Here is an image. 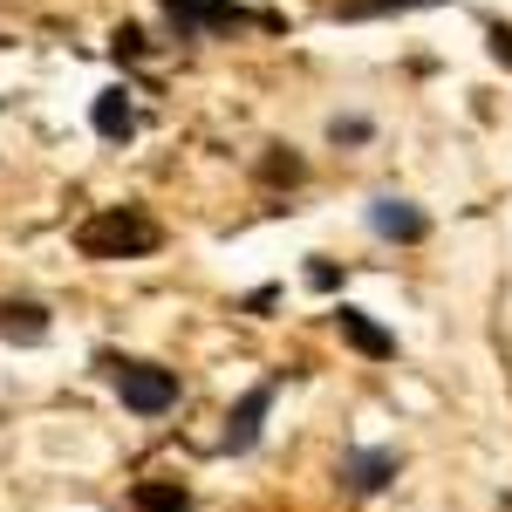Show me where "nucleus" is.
Returning <instances> with one entry per match:
<instances>
[{
	"label": "nucleus",
	"mask_w": 512,
	"mask_h": 512,
	"mask_svg": "<svg viewBox=\"0 0 512 512\" xmlns=\"http://www.w3.org/2000/svg\"><path fill=\"white\" fill-rule=\"evenodd\" d=\"M76 246L89 260H137V253L158 246V219H144L137 205H110V212H96L76 233Z\"/></svg>",
	"instance_id": "1"
},
{
	"label": "nucleus",
	"mask_w": 512,
	"mask_h": 512,
	"mask_svg": "<svg viewBox=\"0 0 512 512\" xmlns=\"http://www.w3.org/2000/svg\"><path fill=\"white\" fill-rule=\"evenodd\" d=\"M103 369H110V390L123 396V410H137V417H164L178 403V376L158 362H103Z\"/></svg>",
	"instance_id": "2"
},
{
	"label": "nucleus",
	"mask_w": 512,
	"mask_h": 512,
	"mask_svg": "<svg viewBox=\"0 0 512 512\" xmlns=\"http://www.w3.org/2000/svg\"><path fill=\"white\" fill-rule=\"evenodd\" d=\"M164 14L178 21V35L198 41V35H219V28H246V21H260V14H246L233 0H158Z\"/></svg>",
	"instance_id": "3"
},
{
	"label": "nucleus",
	"mask_w": 512,
	"mask_h": 512,
	"mask_svg": "<svg viewBox=\"0 0 512 512\" xmlns=\"http://www.w3.org/2000/svg\"><path fill=\"white\" fill-rule=\"evenodd\" d=\"M274 410V383H260V390L239 396V410L226 417V451H253L260 444V417Z\"/></svg>",
	"instance_id": "4"
},
{
	"label": "nucleus",
	"mask_w": 512,
	"mask_h": 512,
	"mask_svg": "<svg viewBox=\"0 0 512 512\" xmlns=\"http://www.w3.org/2000/svg\"><path fill=\"white\" fill-rule=\"evenodd\" d=\"M369 226H376L383 239H403V246L431 233V219H424V212H417L410 198H376V205H369Z\"/></svg>",
	"instance_id": "5"
},
{
	"label": "nucleus",
	"mask_w": 512,
	"mask_h": 512,
	"mask_svg": "<svg viewBox=\"0 0 512 512\" xmlns=\"http://www.w3.org/2000/svg\"><path fill=\"white\" fill-rule=\"evenodd\" d=\"M0 342L41 349V342H48V308H41V301H0Z\"/></svg>",
	"instance_id": "6"
},
{
	"label": "nucleus",
	"mask_w": 512,
	"mask_h": 512,
	"mask_svg": "<svg viewBox=\"0 0 512 512\" xmlns=\"http://www.w3.org/2000/svg\"><path fill=\"white\" fill-rule=\"evenodd\" d=\"M335 328H342V342H349V349L376 355V362H390V355H396V335H390V328H376L362 308H335Z\"/></svg>",
	"instance_id": "7"
},
{
	"label": "nucleus",
	"mask_w": 512,
	"mask_h": 512,
	"mask_svg": "<svg viewBox=\"0 0 512 512\" xmlns=\"http://www.w3.org/2000/svg\"><path fill=\"white\" fill-rule=\"evenodd\" d=\"M89 123H96L110 144H123V137L137 130V103H130V89H103V96H96V110H89Z\"/></svg>",
	"instance_id": "8"
},
{
	"label": "nucleus",
	"mask_w": 512,
	"mask_h": 512,
	"mask_svg": "<svg viewBox=\"0 0 512 512\" xmlns=\"http://www.w3.org/2000/svg\"><path fill=\"white\" fill-rule=\"evenodd\" d=\"M342 478H349L355 492H383L396 478V451H349L342 458Z\"/></svg>",
	"instance_id": "9"
},
{
	"label": "nucleus",
	"mask_w": 512,
	"mask_h": 512,
	"mask_svg": "<svg viewBox=\"0 0 512 512\" xmlns=\"http://www.w3.org/2000/svg\"><path fill=\"white\" fill-rule=\"evenodd\" d=\"M137 512H192L185 485H137Z\"/></svg>",
	"instance_id": "10"
},
{
	"label": "nucleus",
	"mask_w": 512,
	"mask_h": 512,
	"mask_svg": "<svg viewBox=\"0 0 512 512\" xmlns=\"http://www.w3.org/2000/svg\"><path fill=\"white\" fill-rule=\"evenodd\" d=\"M403 7H444V0H342L349 21H369V14H403Z\"/></svg>",
	"instance_id": "11"
},
{
	"label": "nucleus",
	"mask_w": 512,
	"mask_h": 512,
	"mask_svg": "<svg viewBox=\"0 0 512 512\" xmlns=\"http://www.w3.org/2000/svg\"><path fill=\"white\" fill-rule=\"evenodd\" d=\"M335 137H349V144H362V137H369V123H362V117H349V123H342V117H335Z\"/></svg>",
	"instance_id": "12"
}]
</instances>
